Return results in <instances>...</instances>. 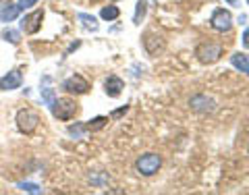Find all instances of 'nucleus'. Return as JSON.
<instances>
[{
    "label": "nucleus",
    "mask_w": 249,
    "mask_h": 195,
    "mask_svg": "<svg viewBox=\"0 0 249 195\" xmlns=\"http://www.w3.org/2000/svg\"><path fill=\"white\" fill-rule=\"evenodd\" d=\"M247 4H249V0H247Z\"/></svg>",
    "instance_id": "26"
},
{
    "label": "nucleus",
    "mask_w": 249,
    "mask_h": 195,
    "mask_svg": "<svg viewBox=\"0 0 249 195\" xmlns=\"http://www.w3.org/2000/svg\"><path fill=\"white\" fill-rule=\"evenodd\" d=\"M196 56L199 58V62L204 65H212L218 58L222 56V46L220 44H212V42H206V44H199L197 50H196Z\"/></svg>",
    "instance_id": "4"
},
{
    "label": "nucleus",
    "mask_w": 249,
    "mask_h": 195,
    "mask_svg": "<svg viewBox=\"0 0 249 195\" xmlns=\"http://www.w3.org/2000/svg\"><path fill=\"white\" fill-rule=\"evenodd\" d=\"M36 2H37V0H19V9L21 11H27V9H31V6H36Z\"/></svg>",
    "instance_id": "21"
},
{
    "label": "nucleus",
    "mask_w": 249,
    "mask_h": 195,
    "mask_svg": "<svg viewBox=\"0 0 249 195\" xmlns=\"http://www.w3.org/2000/svg\"><path fill=\"white\" fill-rule=\"evenodd\" d=\"M77 21L81 23V25L85 29H89V31H98V19L93 17V15H88V13H77Z\"/></svg>",
    "instance_id": "13"
},
{
    "label": "nucleus",
    "mask_w": 249,
    "mask_h": 195,
    "mask_svg": "<svg viewBox=\"0 0 249 195\" xmlns=\"http://www.w3.org/2000/svg\"><path fill=\"white\" fill-rule=\"evenodd\" d=\"M106 123H108L106 116H96V119L88 121V124H85V129H88V131H96V129H102Z\"/></svg>",
    "instance_id": "17"
},
{
    "label": "nucleus",
    "mask_w": 249,
    "mask_h": 195,
    "mask_svg": "<svg viewBox=\"0 0 249 195\" xmlns=\"http://www.w3.org/2000/svg\"><path fill=\"white\" fill-rule=\"evenodd\" d=\"M21 83H23V77L19 71H9L4 77H0V89L2 91L17 89V88H21Z\"/></svg>",
    "instance_id": "9"
},
{
    "label": "nucleus",
    "mask_w": 249,
    "mask_h": 195,
    "mask_svg": "<svg viewBox=\"0 0 249 195\" xmlns=\"http://www.w3.org/2000/svg\"><path fill=\"white\" fill-rule=\"evenodd\" d=\"M119 15H121V11H119V6H114V4L104 6V9L100 11V17L104 21H114V19H119Z\"/></svg>",
    "instance_id": "14"
},
{
    "label": "nucleus",
    "mask_w": 249,
    "mask_h": 195,
    "mask_svg": "<svg viewBox=\"0 0 249 195\" xmlns=\"http://www.w3.org/2000/svg\"><path fill=\"white\" fill-rule=\"evenodd\" d=\"M2 37L6 42H11V44H19L21 42V34L17 29H11V27H6L4 31H2Z\"/></svg>",
    "instance_id": "16"
},
{
    "label": "nucleus",
    "mask_w": 249,
    "mask_h": 195,
    "mask_svg": "<svg viewBox=\"0 0 249 195\" xmlns=\"http://www.w3.org/2000/svg\"><path fill=\"white\" fill-rule=\"evenodd\" d=\"M243 46L249 48V29H245V34H243Z\"/></svg>",
    "instance_id": "23"
},
{
    "label": "nucleus",
    "mask_w": 249,
    "mask_h": 195,
    "mask_svg": "<svg viewBox=\"0 0 249 195\" xmlns=\"http://www.w3.org/2000/svg\"><path fill=\"white\" fill-rule=\"evenodd\" d=\"M17 189H21L23 193H31V195L42 193V187H40V185H36V183H19V185H17Z\"/></svg>",
    "instance_id": "18"
},
{
    "label": "nucleus",
    "mask_w": 249,
    "mask_h": 195,
    "mask_svg": "<svg viewBox=\"0 0 249 195\" xmlns=\"http://www.w3.org/2000/svg\"><path fill=\"white\" fill-rule=\"evenodd\" d=\"M37 124H40V114H37L36 110H31V108H23V110L17 112V127L21 133H34V131L37 129Z\"/></svg>",
    "instance_id": "2"
},
{
    "label": "nucleus",
    "mask_w": 249,
    "mask_h": 195,
    "mask_svg": "<svg viewBox=\"0 0 249 195\" xmlns=\"http://www.w3.org/2000/svg\"><path fill=\"white\" fill-rule=\"evenodd\" d=\"M104 89H106V93H108L110 98H119L121 93H123V89H124V83H123L121 77L110 75V77H108V79L104 81Z\"/></svg>",
    "instance_id": "10"
},
{
    "label": "nucleus",
    "mask_w": 249,
    "mask_h": 195,
    "mask_svg": "<svg viewBox=\"0 0 249 195\" xmlns=\"http://www.w3.org/2000/svg\"><path fill=\"white\" fill-rule=\"evenodd\" d=\"M227 2H229L231 6H237V0H227Z\"/></svg>",
    "instance_id": "24"
},
{
    "label": "nucleus",
    "mask_w": 249,
    "mask_h": 195,
    "mask_svg": "<svg viewBox=\"0 0 249 195\" xmlns=\"http://www.w3.org/2000/svg\"><path fill=\"white\" fill-rule=\"evenodd\" d=\"M210 25H212L216 31H229L232 27V15L229 11H224V9H218L214 11L212 15V19H210Z\"/></svg>",
    "instance_id": "6"
},
{
    "label": "nucleus",
    "mask_w": 249,
    "mask_h": 195,
    "mask_svg": "<svg viewBox=\"0 0 249 195\" xmlns=\"http://www.w3.org/2000/svg\"><path fill=\"white\" fill-rule=\"evenodd\" d=\"M231 65L235 67V69H239L241 73L249 75V56H247V54H243V52H235V54L231 56Z\"/></svg>",
    "instance_id": "12"
},
{
    "label": "nucleus",
    "mask_w": 249,
    "mask_h": 195,
    "mask_svg": "<svg viewBox=\"0 0 249 195\" xmlns=\"http://www.w3.org/2000/svg\"><path fill=\"white\" fill-rule=\"evenodd\" d=\"M40 93H42V102L50 108L54 104V100H56V93H54V89L52 88H44Z\"/></svg>",
    "instance_id": "19"
},
{
    "label": "nucleus",
    "mask_w": 249,
    "mask_h": 195,
    "mask_svg": "<svg viewBox=\"0 0 249 195\" xmlns=\"http://www.w3.org/2000/svg\"><path fill=\"white\" fill-rule=\"evenodd\" d=\"M160 166H162V158L158 154H143V156H139L135 162L137 173L143 177H154L160 170Z\"/></svg>",
    "instance_id": "1"
},
{
    "label": "nucleus",
    "mask_w": 249,
    "mask_h": 195,
    "mask_svg": "<svg viewBox=\"0 0 249 195\" xmlns=\"http://www.w3.org/2000/svg\"><path fill=\"white\" fill-rule=\"evenodd\" d=\"M19 13H21L19 4L4 2L2 6H0V21H2V23H11V21H15V19L19 17Z\"/></svg>",
    "instance_id": "11"
},
{
    "label": "nucleus",
    "mask_w": 249,
    "mask_h": 195,
    "mask_svg": "<svg viewBox=\"0 0 249 195\" xmlns=\"http://www.w3.org/2000/svg\"><path fill=\"white\" fill-rule=\"evenodd\" d=\"M189 106L193 108L196 112H201V114H208V112H214L216 110V102L212 98H208L206 93H197L189 100Z\"/></svg>",
    "instance_id": "8"
},
{
    "label": "nucleus",
    "mask_w": 249,
    "mask_h": 195,
    "mask_svg": "<svg viewBox=\"0 0 249 195\" xmlns=\"http://www.w3.org/2000/svg\"><path fill=\"white\" fill-rule=\"evenodd\" d=\"M129 110V106H123V108H119V110H114L112 114H110V119H119V116H123L124 112Z\"/></svg>",
    "instance_id": "22"
},
{
    "label": "nucleus",
    "mask_w": 249,
    "mask_h": 195,
    "mask_svg": "<svg viewBox=\"0 0 249 195\" xmlns=\"http://www.w3.org/2000/svg\"><path fill=\"white\" fill-rule=\"evenodd\" d=\"M42 19H44V11H34L25 15V17L21 19V29L25 31V34H37L42 27Z\"/></svg>",
    "instance_id": "7"
},
{
    "label": "nucleus",
    "mask_w": 249,
    "mask_h": 195,
    "mask_svg": "<svg viewBox=\"0 0 249 195\" xmlns=\"http://www.w3.org/2000/svg\"><path fill=\"white\" fill-rule=\"evenodd\" d=\"M85 131H88L85 129V124H73V127H69V135L75 137V139H81Z\"/></svg>",
    "instance_id": "20"
},
{
    "label": "nucleus",
    "mask_w": 249,
    "mask_h": 195,
    "mask_svg": "<svg viewBox=\"0 0 249 195\" xmlns=\"http://www.w3.org/2000/svg\"><path fill=\"white\" fill-rule=\"evenodd\" d=\"M247 152H249V145H247Z\"/></svg>",
    "instance_id": "25"
},
{
    "label": "nucleus",
    "mask_w": 249,
    "mask_h": 195,
    "mask_svg": "<svg viewBox=\"0 0 249 195\" xmlns=\"http://www.w3.org/2000/svg\"><path fill=\"white\" fill-rule=\"evenodd\" d=\"M50 110L58 121H71L73 116L77 114V104L73 102V100H69V98H60V100H54Z\"/></svg>",
    "instance_id": "3"
},
{
    "label": "nucleus",
    "mask_w": 249,
    "mask_h": 195,
    "mask_svg": "<svg viewBox=\"0 0 249 195\" xmlns=\"http://www.w3.org/2000/svg\"><path fill=\"white\" fill-rule=\"evenodd\" d=\"M135 6H137V9H135V17H133V23H135V25H139V23H142V19L145 17L147 2H145V0H139V2H137Z\"/></svg>",
    "instance_id": "15"
},
{
    "label": "nucleus",
    "mask_w": 249,
    "mask_h": 195,
    "mask_svg": "<svg viewBox=\"0 0 249 195\" xmlns=\"http://www.w3.org/2000/svg\"><path fill=\"white\" fill-rule=\"evenodd\" d=\"M62 89L69 91V93H77V96H81V93L89 91V83L85 81L81 75H71L69 79L62 81Z\"/></svg>",
    "instance_id": "5"
}]
</instances>
